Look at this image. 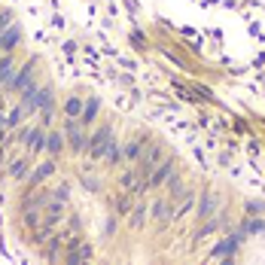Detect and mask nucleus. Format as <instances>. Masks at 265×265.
Here are the masks:
<instances>
[{
    "instance_id": "2",
    "label": "nucleus",
    "mask_w": 265,
    "mask_h": 265,
    "mask_svg": "<svg viewBox=\"0 0 265 265\" xmlns=\"http://www.w3.org/2000/svg\"><path fill=\"white\" fill-rule=\"evenodd\" d=\"M171 171H174V162H171V159H168V162H162V165H159V168H156L153 174H149L146 186H162V183H165V180L171 177Z\"/></svg>"
},
{
    "instance_id": "5",
    "label": "nucleus",
    "mask_w": 265,
    "mask_h": 265,
    "mask_svg": "<svg viewBox=\"0 0 265 265\" xmlns=\"http://www.w3.org/2000/svg\"><path fill=\"white\" fill-rule=\"evenodd\" d=\"M61 216H64V204H61V201H52V204H46V222H43V225H49V229H52Z\"/></svg>"
},
{
    "instance_id": "1",
    "label": "nucleus",
    "mask_w": 265,
    "mask_h": 265,
    "mask_svg": "<svg viewBox=\"0 0 265 265\" xmlns=\"http://www.w3.org/2000/svg\"><path fill=\"white\" fill-rule=\"evenodd\" d=\"M113 143H116V140H113V131H110V128H101V131L92 137V146H89L92 159H104V156H107V149H110Z\"/></svg>"
},
{
    "instance_id": "3",
    "label": "nucleus",
    "mask_w": 265,
    "mask_h": 265,
    "mask_svg": "<svg viewBox=\"0 0 265 265\" xmlns=\"http://www.w3.org/2000/svg\"><path fill=\"white\" fill-rule=\"evenodd\" d=\"M19 40H22V31L19 28L0 31V49H13V46H19Z\"/></svg>"
},
{
    "instance_id": "11",
    "label": "nucleus",
    "mask_w": 265,
    "mask_h": 265,
    "mask_svg": "<svg viewBox=\"0 0 265 265\" xmlns=\"http://www.w3.org/2000/svg\"><path fill=\"white\" fill-rule=\"evenodd\" d=\"M25 137H28L31 149H40V146H46V137H43V131H40V128H34V131H28Z\"/></svg>"
},
{
    "instance_id": "18",
    "label": "nucleus",
    "mask_w": 265,
    "mask_h": 265,
    "mask_svg": "<svg viewBox=\"0 0 265 265\" xmlns=\"http://www.w3.org/2000/svg\"><path fill=\"white\" fill-rule=\"evenodd\" d=\"M143 216H146V210H143V204L134 210V216H131V229H140V225H143Z\"/></svg>"
},
{
    "instance_id": "13",
    "label": "nucleus",
    "mask_w": 265,
    "mask_h": 265,
    "mask_svg": "<svg viewBox=\"0 0 265 265\" xmlns=\"http://www.w3.org/2000/svg\"><path fill=\"white\" fill-rule=\"evenodd\" d=\"M89 256H92V250L89 247H80V250H70L67 253V262H86Z\"/></svg>"
},
{
    "instance_id": "10",
    "label": "nucleus",
    "mask_w": 265,
    "mask_h": 265,
    "mask_svg": "<svg viewBox=\"0 0 265 265\" xmlns=\"http://www.w3.org/2000/svg\"><path fill=\"white\" fill-rule=\"evenodd\" d=\"M162 162V146H153V149H149V153L143 156V168L149 171V168H156Z\"/></svg>"
},
{
    "instance_id": "12",
    "label": "nucleus",
    "mask_w": 265,
    "mask_h": 265,
    "mask_svg": "<svg viewBox=\"0 0 265 265\" xmlns=\"http://www.w3.org/2000/svg\"><path fill=\"white\" fill-rule=\"evenodd\" d=\"M64 113H67V119H77L80 113H83V104H80L77 98H67V104H64Z\"/></svg>"
},
{
    "instance_id": "7",
    "label": "nucleus",
    "mask_w": 265,
    "mask_h": 265,
    "mask_svg": "<svg viewBox=\"0 0 265 265\" xmlns=\"http://www.w3.org/2000/svg\"><path fill=\"white\" fill-rule=\"evenodd\" d=\"M235 247H238V241L229 238V241H222V244L213 247V256H216V259H229V253H235Z\"/></svg>"
},
{
    "instance_id": "22",
    "label": "nucleus",
    "mask_w": 265,
    "mask_h": 265,
    "mask_svg": "<svg viewBox=\"0 0 265 265\" xmlns=\"http://www.w3.org/2000/svg\"><path fill=\"white\" fill-rule=\"evenodd\" d=\"M7 25H10V13H4V16H0V31H4Z\"/></svg>"
},
{
    "instance_id": "6",
    "label": "nucleus",
    "mask_w": 265,
    "mask_h": 265,
    "mask_svg": "<svg viewBox=\"0 0 265 265\" xmlns=\"http://www.w3.org/2000/svg\"><path fill=\"white\" fill-rule=\"evenodd\" d=\"M67 137H70V143L77 146V149H83V143H86V134H83V128H80L77 122H70V119H67Z\"/></svg>"
},
{
    "instance_id": "4",
    "label": "nucleus",
    "mask_w": 265,
    "mask_h": 265,
    "mask_svg": "<svg viewBox=\"0 0 265 265\" xmlns=\"http://www.w3.org/2000/svg\"><path fill=\"white\" fill-rule=\"evenodd\" d=\"M31 77H34V64H28L19 77H13V86H10V89H13V92H25V89L31 86Z\"/></svg>"
},
{
    "instance_id": "20",
    "label": "nucleus",
    "mask_w": 265,
    "mask_h": 265,
    "mask_svg": "<svg viewBox=\"0 0 265 265\" xmlns=\"http://www.w3.org/2000/svg\"><path fill=\"white\" fill-rule=\"evenodd\" d=\"M201 216H213V198L210 195H204V201H201Z\"/></svg>"
},
{
    "instance_id": "17",
    "label": "nucleus",
    "mask_w": 265,
    "mask_h": 265,
    "mask_svg": "<svg viewBox=\"0 0 265 265\" xmlns=\"http://www.w3.org/2000/svg\"><path fill=\"white\" fill-rule=\"evenodd\" d=\"M95 113H98V101H89V104H86V110H83V119H86V122H92V119H95Z\"/></svg>"
},
{
    "instance_id": "19",
    "label": "nucleus",
    "mask_w": 265,
    "mask_h": 265,
    "mask_svg": "<svg viewBox=\"0 0 265 265\" xmlns=\"http://www.w3.org/2000/svg\"><path fill=\"white\" fill-rule=\"evenodd\" d=\"M25 174H28V159H19L13 165V177H25Z\"/></svg>"
},
{
    "instance_id": "21",
    "label": "nucleus",
    "mask_w": 265,
    "mask_h": 265,
    "mask_svg": "<svg viewBox=\"0 0 265 265\" xmlns=\"http://www.w3.org/2000/svg\"><path fill=\"white\" fill-rule=\"evenodd\" d=\"M171 189H174V195H183V180H171Z\"/></svg>"
},
{
    "instance_id": "16",
    "label": "nucleus",
    "mask_w": 265,
    "mask_h": 265,
    "mask_svg": "<svg viewBox=\"0 0 265 265\" xmlns=\"http://www.w3.org/2000/svg\"><path fill=\"white\" fill-rule=\"evenodd\" d=\"M137 156H140V140H134V143H128V146H125V159H131V162H134Z\"/></svg>"
},
{
    "instance_id": "9",
    "label": "nucleus",
    "mask_w": 265,
    "mask_h": 265,
    "mask_svg": "<svg viewBox=\"0 0 265 265\" xmlns=\"http://www.w3.org/2000/svg\"><path fill=\"white\" fill-rule=\"evenodd\" d=\"M153 213H156V219H159V222H165V219H171V216H174V210H171V204H168V201H156V204H153Z\"/></svg>"
},
{
    "instance_id": "14",
    "label": "nucleus",
    "mask_w": 265,
    "mask_h": 265,
    "mask_svg": "<svg viewBox=\"0 0 265 265\" xmlns=\"http://www.w3.org/2000/svg\"><path fill=\"white\" fill-rule=\"evenodd\" d=\"M61 143H64V140H61V134H49V137H46V149H49L52 156L61 149Z\"/></svg>"
},
{
    "instance_id": "15",
    "label": "nucleus",
    "mask_w": 265,
    "mask_h": 265,
    "mask_svg": "<svg viewBox=\"0 0 265 265\" xmlns=\"http://www.w3.org/2000/svg\"><path fill=\"white\" fill-rule=\"evenodd\" d=\"M104 159H107V162H110V165H116V162H119V159H122V153H119V146H116V143H113V146H110V149H107V156H104Z\"/></svg>"
},
{
    "instance_id": "8",
    "label": "nucleus",
    "mask_w": 265,
    "mask_h": 265,
    "mask_svg": "<svg viewBox=\"0 0 265 265\" xmlns=\"http://www.w3.org/2000/svg\"><path fill=\"white\" fill-rule=\"evenodd\" d=\"M52 171H55V165H52V162H46V165H40V168H37V171L31 174V186H37V183H43V180H46V177H49Z\"/></svg>"
}]
</instances>
